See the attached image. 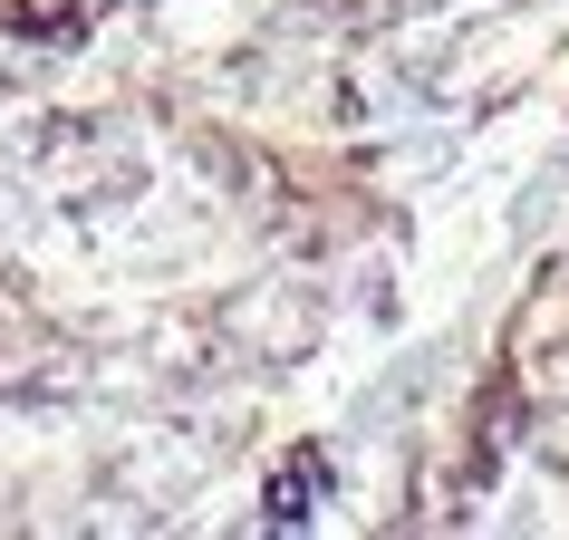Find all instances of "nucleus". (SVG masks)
Returning <instances> with one entry per match:
<instances>
[{
    "label": "nucleus",
    "mask_w": 569,
    "mask_h": 540,
    "mask_svg": "<svg viewBox=\"0 0 569 540\" xmlns=\"http://www.w3.org/2000/svg\"><path fill=\"white\" fill-rule=\"evenodd\" d=\"M560 212H569V146H550L531 174H521V193H511V212H502V232H511V241H540Z\"/></svg>",
    "instance_id": "f257e3e1"
}]
</instances>
